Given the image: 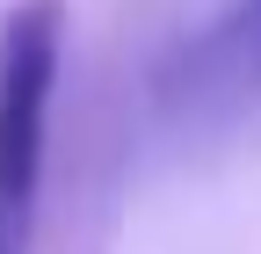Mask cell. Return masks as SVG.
<instances>
[{"mask_svg":"<svg viewBox=\"0 0 261 254\" xmlns=\"http://www.w3.org/2000/svg\"><path fill=\"white\" fill-rule=\"evenodd\" d=\"M152 123L174 145H218L261 123V0H225L152 80Z\"/></svg>","mask_w":261,"mask_h":254,"instance_id":"obj_2","label":"cell"},{"mask_svg":"<svg viewBox=\"0 0 261 254\" xmlns=\"http://www.w3.org/2000/svg\"><path fill=\"white\" fill-rule=\"evenodd\" d=\"M58 66H65V0H15L0 15V254L37 247Z\"/></svg>","mask_w":261,"mask_h":254,"instance_id":"obj_1","label":"cell"}]
</instances>
